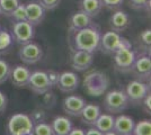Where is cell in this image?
<instances>
[{
	"instance_id": "obj_34",
	"label": "cell",
	"mask_w": 151,
	"mask_h": 135,
	"mask_svg": "<svg viewBox=\"0 0 151 135\" xmlns=\"http://www.w3.org/2000/svg\"><path fill=\"white\" fill-rule=\"evenodd\" d=\"M45 72H46V74H47V78H49L51 87H52V88H53V87H57L58 82H59V78H60V73L53 70L45 71Z\"/></svg>"
},
{
	"instance_id": "obj_40",
	"label": "cell",
	"mask_w": 151,
	"mask_h": 135,
	"mask_svg": "<svg viewBox=\"0 0 151 135\" xmlns=\"http://www.w3.org/2000/svg\"><path fill=\"white\" fill-rule=\"evenodd\" d=\"M1 15H2V13H1V9H0V16H1Z\"/></svg>"
},
{
	"instance_id": "obj_16",
	"label": "cell",
	"mask_w": 151,
	"mask_h": 135,
	"mask_svg": "<svg viewBox=\"0 0 151 135\" xmlns=\"http://www.w3.org/2000/svg\"><path fill=\"white\" fill-rule=\"evenodd\" d=\"M25 8L27 21H29L34 26H37L43 23L46 10L38 4V1H29L28 4H25Z\"/></svg>"
},
{
	"instance_id": "obj_6",
	"label": "cell",
	"mask_w": 151,
	"mask_h": 135,
	"mask_svg": "<svg viewBox=\"0 0 151 135\" xmlns=\"http://www.w3.org/2000/svg\"><path fill=\"white\" fill-rule=\"evenodd\" d=\"M12 36L16 43L20 45L27 44L35 36V26L29 21H15L12 27Z\"/></svg>"
},
{
	"instance_id": "obj_39",
	"label": "cell",
	"mask_w": 151,
	"mask_h": 135,
	"mask_svg": "<svg viewBox=\"0 0 151 135\" xmlns=\"http://www.w3.org/2000/svg\"><path fill=\"white\" fill-rule=\"evenodd\" d=\"M103 135H117L114 131H111V132H107V133H104Z\"/></svg>"
},
{
	"instance_id": "obj_14",
	"label": "cell",
	"mask_w": 151,
	"mask_h": 135,
	"mask_svg": "<svg viewBox=\"0 0 151 135\" xmlns=\"http://www.w3.org/2000/svg\"><path fill=\"white\" fill-rule=\"evenodd\" d=\"M131 72L138 78V80H141V81L148 80L151 74L150 56H148L147 54H141L137 56Z\"/></svg>"
},
{
	"instance_id": "obj_9",
	"label": "cell",
	"mask_w": 151,
	"mask_h": 135,
	"mask_svg": "<svg viewBox=\"0 0 151 135\" xmlns=\"http://www.w3.org/2000/svg\"><path fill=\"white\" fill-rule=\"evenodd\" d=\"M18 56L25 64H36L43 58V50L41 45L35 42H29L22 45L18 51Z\"/></svg>"
},
{
	"instance_id": "obj_24",
	"label": "cell",
	"mask_w": 151,
	"mask_h": 135,
	"mask_svg": "<svg viewBox=\"0 0 151 135\" xmlns=\"http://www.w3.org/2000/svg\"><path fill=\"white\" fill-rule=\"evenodd\" d=\"M14 39L12 34L7 31L0 29V54H5L13 45Z\"/></svg>"
},
{
	"instance_id": "obj_38",
	"label": "cell",
	"mask_w": 151,
	"mask_h": 135,
	"mask_svg": "<svg viewBox=\"0 0 151 135\" xmlns=\"http://www.w3.org/2000/svg\"><path fill=\"white\" fill-rule=\"evenodd\" d=\"M68 135H85V131L82 129H77V127H72Z\"/></svg>"
},
{
	"instance_id": "obj_1",
	"label": "cell",
	"mask_w": 151,
	"mask_h": 135,
	"mask_svg": "<svg viewBox=\"0 0 151 135\" xmlns=\"http://www.w3.org/2000/svg\"><path fill=\"white\" fill-rule=\"evenodd\" d=\"M73 46L75 50L95 53L99 47L101 42V28L96 24H91L80 31L73 33Z\"/></svg>"
},
{
	"instance_id": "obj_37",
	"label": "cell",
	"mask_w": 151,
	"mask_h": 135,
	"mask_svg": "<svg viewBox=\"0 0 151 135\" xmlns=\"http://www.w3.org/2000/svg\"><path fill=\"white\" fill-rule=\"evenodd\" d=\"M85 135H103V133H101V131H98L96 127L91 126L89 129L85 131Z\"/></svg>"
},
{
	"instance_id": "obj_8",
	"label": "cell",
	"mask_w": 151,
	"mask_h": 135,
	"mask_svg": "<svg viewBox=\"0 0 151 135\" xmlns=\"http://www.w3.org/2000/svg\"><path fill=\"white\" fill-rule=\"evenodd\" d=\"M113 56L115 66L120 72L126 73V72H131L132 71L135 59H137V55H135L134 51L132 50V47L120 49V50H117L114 53Z\"/></svg>"
},
{
	"instance_id": "obj_4",
	"label": "cell",
	"mask_w": 151,
	"mask_h": 135,
	"mask_svg": "<svg viewBox=\"0 0 151 135\" xmlns=\"http://www.w3.org/2000/svg\"><path fill=\"white\" fill-rule=\"evenodd\" d=\"M123 47H132V44L127 39L121 36L120 33L109 31V32L101 34L98 49H101L103 53L113 55L117 50L123 49Z\"/></svg>"
},
{
	"instance_id": "obj_21",
	"label": "cell",
	"mask_w": 151,
	"mask_h": 135,
	"mask_svg": "<svg viewBox=\"0 0 151 135\" xmlns=\"http://www.w3.org/2000/svg\"><path fill=\"white\" fill-rule=\"evenodd\" d=\"M78 8L82 13L88 15L90 18L97 17L104 8L101 0H79Z\"/></svg>"
},
{
	"instance_id": "obj_28",
	"label": "cell",
	"mask_w": 151,
	"mask_h": 135,
	"mask_svg": "<svg viewBox=\"0 0 151 135\" xmlns=\"http://www.w3.org/2000/svg\"><path fill=\"white\" fill-rule=\"evenodd\" d=\"M9 17H12L14 21H24V20H27V18H26L25 4H19L17 8L12 13V15Z\"/></svg>"
},
{
	"instance_id": "obj_7",
	"label": "cell",
	"mask_w": 151,
	"mask_h": 135,
	"mask_svg": "<svg viewBox=\"0 0 151 135\" xmlns=\"http://www.w3.org/2000/svg\"><path fill=\"white\" fill-rule=\"evenodd\" d=\"M149 92H150V86L138 79L130 81L125 89L129 101L133 105H141L142 100Z\"/></svg>"
},
{
	"instance_id": "obj_5",
	"label": "cell",
	"mask_w": 151,
	"mask_h": 135,
	"mask_svg": "<svg viewBox=\"0 0 151 135\" xmlns=\"http://www.w3.org/2000/svg\"><path fill=\"white\" fill-rule=\"evenodd\" d=\"M130 105L129 98L125 91L121 89H114L108 91L104 98V108L108 114H121L127 109Z\"/></svg>"
},
{
	"instance_id": "obj_30",
	"label": "cell",
	"mask_w": 151,
	"mask_h": 135,
	"mask_svg": "<svg viewBox=\"0 0 151 135\" xmlns=\"http://www.w3.org/2000/svg\"><path fill=\"white\" fill-rule=\"evenodd\" d=\"M129 4L134 10H143L150 8V0H129Z\"/></svg>"
},
{
	"instance_id": "obj_32",
	"label": "cell",
	"mask_w": 151,
	"mask_h": 135,
	"mask_svg": "<svg viewBox=\"0 0 151 135\" xmlns=\"http://www.w3.org/2000/svg\"><path fill=\"white\" fill-rule=\"evenodd\" d=\"M103 6L106 7L109 10H117L123 5L124 0H101Z\"/></svg>"
},
{
	"instance_id": "obj_35",
	"label": "cell",
	"mask_w": 151,
	"mask_h": 135,
	"mask_svg": "<svg viewBox=\"0 0 151 135\" xmlns=\"http://www.w3.org/2000/svg\"><path fill=\"white\" fill-rule=\"evenodd\" d=\"M7 106H8V99H7V96L0 91V115L4 114L7 109Z\"/></svg>"
},
{
	"instance_id": "obj_27",
	"label": "cell",
	"mask_w": 151,
	"mask_h": 135,
	"mask_svg": "<svg viewBox=\"0 0 151 135\" xmlns=\"http://www.w3.org/2000/svg\"><path fill=\"white\" fill-rule=\"evenodd\" d=\"M33 135H54V132L50 124L40 122L37 124H34V134Z\"/></svg>"
},
{
	"instance_id": "obj_25",
	"label": "cell",
	"mask_w": 151,
	"mask_h": 135,
	"mask_svg": "<svg viewBox=\"0 0 151 135\" xmlns=\"http://www.w3.org/2000/svg\"><path fill=\"white\" fill-rule=\"evenodd\" d=\"M132 135H151V121L142 119L134 125Z\"/></svg>"
},
{
	"instance_id": "obj_11",
	"label": "cell",
	"mask_w": 151,
	"mask_h": 135,
	"mask_svg": "<svg viewBox=\"0 0 151 135\" xmlns=\"http://www.w3.org/2000/svg\"><path fill=\"white\" fill-rule=\"evenodd\" d=\"M94 63V53L73 50L71 55V66L76 71H86Z\"/></svg>"
},
{
	"instance_id": "obj_29",
	"label": "cell",
	"mask_w": 151,
	"mask_h": 135,
	"mask_svg": "<svg viewBox=\"0 0 151 135\" xmlns=\"http://www.w3.org/2000/svg\"><path fill=\"white\" fill-rule=\"evenodd\" d=\"M10 71H12L10 65L8 64L5 60H0V84L6 82L9 79Z\"/></svg>"
},
{
	"instance_id": "obj_19",
	"label": "cell",
	"mask_w": 151,
	"mask_h": 135,
	"mask_svg": "<svg viewBox=\"0 0 151 135\" xmlns=\"http://www.w3.org/2000/svg\"><path fill=\"white\" fill-rule=\"evenodd\" d=\"M91 24H93V21L88 15L82 13L81 10H78L75 14H72L71 17L69 18L68 29H69V33H76L77 31H80L85 27H88Z\"/></svg>"
},
{
	"instance_id": "obj_42",
	"label": "cell",
	"mask_w": 151,
	"mask_h": 135,
	"mask_svg": "<svg viewBox=\"0 0 151 135\" xmlns=\"http://www.w3.org/2000/svg\"><path fill=\"white\" fill-rule=\"evenodd\" d=\"M131 135H132V134H131Z\"/></svg>"
},
{
	"instance_id": "obj_41",
	"label": "cell",
	"mask_w": 151,
	"mask_h": 135,
	"mask_svg": "<svg viewBox=\"0 0 151 135\" xmlns=\"http://www.w3.org/2000/svg\"><path fill=\"white\" fill-rule=\"evenodd\" d=\"M0 29H1V26H0Z\"/></svg>"
},
{
	"instance_id": "obj_10",
	"label": "cell",
	"mask_w": 151,
	"mask_h": 135,
	"mask_svg": "<svg viewBox=\"0 0 151 135\" xmlns=\"http://www.w3.org/2000/svg\"><path fill=\"white\" fill-rule=\"evenodd\" d=\"M27 87L37 95H44L46 92H49L52 88L49 81V78L45 71H34L31 72L29 80Z\"/></svg>"
},
{
	"instance_id": "obj_22",
	"label": "cell",
	"mask_w": 151,
	"mask_h": 135,
	"mask_svg": "<svg viewBox=\"0 0 151 135\" xmlns=\"http://www.w3.org/2000/svg\"><path fill=\"white\" fill-rule=\"evenodd\" d=\"M51 126L54 132V135H68L73 127L72 122L65 116H57L52 121Z\"/></svg>"
},
{
	"instance_id": "obj_33",
	"label": "cell",
	"mask_w": 151,
	"mask_h": 135,
	"mask_svg": "<svg viewBox=\"0 0 151 135\" xmlns=\"http://www.w3.org/2000/svg\"><path fill=\"white\" fill-rule=\"evenodd\" d=\"M139 37L141 39L142 44H145L147 47L150 49V44H151V31L150 29H145L140 33Z\"/></svg>"
},
{
	"instance_id": "obj_36",
	"label": "cell",
	"mask_w": 151,
	"mask_h": 135,
	"mask_svg": "<svg viewBox=\"0 0 151 135\" xmlns=\"http://www.w3.org/2000/svg\"><path fill=\"white\" fill-rule=\"evenodd\" d=\"M141 105L143 106L145 113L150 114V111H151V95H150V92L145 97V99L142 100V104H141Z\"/></svg>"
},
{
	"instance_id": "obj_12",
	"label": "cell",
	"mask_w": 151,
	"mask_h": 135,
	"mask_svg": "<svg viewBox=\"0 0 151 135\" xmlns=\"http://www.w3.org/2000/svg\"><path fill=\"white\" fill-rule=\"evenodd\" d=\"M79 84H80V78L76 72L64 71L62 73H60L57 87L60 91H62L64 94H70L78 89Z\"/></svg>"
},
{
	"instance_id": "obj_13",
	"label": "cell",
	"mask_w": 151,
	"mask_h": 135,
	"mask_svg": "<svg viewBox=\"0 0 151 135\" xmlns=\"http://www.w3.org/2000/svg\"><path fill=\"white\" fill-rule=\"evenodd\" d=\"M86 100L81 96L71 95L65 97L62 101V109L65 114L73 117H79L86 105Z\"/></svg>"
},
{
	"instance_id": "obj_2",
	"label": "cell",
	"mask_w": 151,
	"mask_h": 135,
	"mask_svg": "<svg viewBox=\"0 0 151 135\" xmlns=\"http://www.w3.org/2000/svg\"><path fill=\"white\" fill-rule=\"evenodd\" d=\"M109 86V78L106 73L101 71L95 70L89 72L83 79V89L93 97L103 95Z\"/></svg>"
},
{
	"instance_id": "obj_17",
	"label": "cell",
	"mask_w": 151,
	"mask_h": 135,
	"mask_svg": "<svg viewBox=\"0 0 151 135\" xmlns=\"http://www.w3.org/2000/svg\"><path fill=\"white\" fill-rule=\"evenodd\" d=\"M29 76H31V70L25 65L18 64L12 69L9 78L12 80V84L16 88H25L28 84Z\"/></svg>"
},
{
	"instance_id": "obj_31",
	"label": "cell",
	"mask_w": 151,
	"mask_h": 135,
	"mask_svg": "<svg viewBox=\"0 0 151 135\" xmlns=\"http://www.w3.org/2000/svg\"><path fill=\"white\" fill-rule=\"evenodd\" d=\"M38 4L44 8L45 10H54L60 6L61 0H38Z\"/></svg>"
},
{
	"instance_id": "obj_26",
	"label": "cell",
	"mask_w": 151,
	"mask_h": 135,
	"mask_svg": "<svg viewBox=\"0 0 151 135\" xmlns=\"http://www.w3.org/2000/svg\"><path fill=\"white\" fill-rule=\"evenodd\" d=\"M19 4V0H0V9L2 15L9 17Z\"/></svg>"
},
{
	"instance_id": "obj_3",
	"label": "cell",
	"mask_w": 151,
	"mask_h": 135,
	"mask_svg": "<svg viewBox=\"0 0 151 135\" xmlns=\"http://www.w3.org/2000/svg\"><path fill=\"white\" fill-rule=\"evenodd\" d=\"M8 135H33L34 122L31 117L23 113L14 114L7 123Z\"/></svg>"
},
{
	"instance_id": "obj_23",
	"label": "cell",
	"mask_w": 151,
	"mask_h": 135,
	"mask_svg": "<svg viewBox=\"0 0 151 135\" xmlns=\"http://www.w3.org/2000/svg\"><path fill=\"white\" fill-rule=\"evenodd\" d=\"M114 121H115V117L112 114H101L95 123L94 127H96L104 134V133L113 131Z\"/></svg>"
},
{
	"instance_id": "obj_15",
	"label": "cell",
	"mask_w": 151,
	"mask_h": 135,
	"mask_svg": "<svg viewBox=\"0 0 151 135\" xmlns=\"http://www.w3.org/2000/svg\"><path fill=\"white\" fill-rule=\"evenodd\" d=\"M130 25H131V18L129 14L125 13L124 10L117 9L109 17V26H111V29L114 32H124L130 27Z\"/></svg>"
},
{
	"instance_id": "obj_18",
	"label": "cell",
	"mask_w": 151,
	"mask_h": 135,
	"mask_svg": "<svg viewBox=\"0 0 151 135\" xmlns=\"http://www.w3.org/2000/svg\"><path fill=\"white\" fill-rule=\"evenodd\" d=\"M134 125H135V122L131 116L119 114L117 117H115L113 131L117 135H131Z\"/></svg>"
},
{
	"instance_id": "obj_20",
	"label": "cell",
	"mask_w": 151,
	"mask_h": 135,
	"mask_svg": "<svg viewBox=\"0 0 151 135\" xmlns=\"http://www.w3.org/2000/svg\"><path fill=\"white\" fill-rule=\"evenodd\" d=\"M101 114V107L98 105L95 104H86L83 109H82L81 114H80V118L83 124L89 125V126H94L98 116Z\"/></svg>"
}]
</instances>
